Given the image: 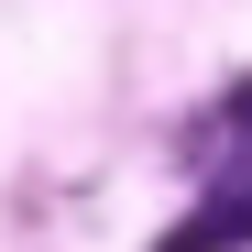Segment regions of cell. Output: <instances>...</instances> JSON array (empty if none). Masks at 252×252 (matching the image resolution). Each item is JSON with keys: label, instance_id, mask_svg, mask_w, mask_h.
Segmentation results:
<instances>
[{"label": "cell", "instance_id": "6da1fadb", "mask_svg": "<svg viewBox=\"0 0 252 252\" xmlns=\"http://www.w3.org/2000/svg\"><path fill=\"white\" fill-rule=\"evenodd\" d=\"M230 121H241V132H252V88H241V99H230Z\"/></svg>", "mask_w": 252, "mask_h": 252}]
</instances>
